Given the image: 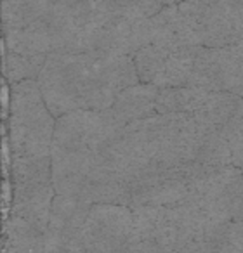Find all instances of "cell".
Instances as JSON below:
<instances>
[{"label":"cell","instance_id":"obj_5","mask_svg":"<svg viewBox=\"0 0 243 253\" xmlns=\"http://www.w3.org/2000/svg\"><path fill=\"white\" fill-rule=\"evenodd\" d=\"M14 200H12L11 215L23 218L32 227L46 234L49 227L50 208L56 198L52 184L46 186H30V187H14Z\"/></svg>","mask_w":243,"mask_h":253},{"label":"cell","instance_id":"obj_12","mask_svg":"<svg viewBox=\"0 0 243 253\" xmlns=\"http://www.w3.org/2000/svg\"><path fill=\"white\" fill-rule=\"evenodd\" d=\"M238 102L240 97L236 94H231V92H210L207 101L203 102L200 111L194 113V116L205 122L207 125L221 128L229 122Z\"/></svg>","mask_w":243,"mask_h":253},{"label":"cell","instance_id":"obj_9","mask_svg":"<svg viewBox=\"0 0 243 253\" xmlns=\"http://www.w3.org/2000/svg\"><path fill=\"white\" fill-rule=\"evenodd\" d=\"M50 0H5L2 4V21L5 32L23 30L46 16Z\"/></svg>","mask_w":243,"mask_h":253},{"label":"cell","instance_id":"obj_6","mask_svg":"<svg viewBox=\"0 0 243 253\" xmlns=\"http://www.w3.org/2000/svg\"><path fill=\"white\" fill-rule=\"evenodd\" d=\"M91 207L92 205L85 203L78 198L57 196L56 194L52 201V208H50L49 227L46 232L57 236L64 245L73 241L80 236Z\"/></svg>","mask_w":243,"mask_h":253},{"label":"cell","instance_id":"obj_7","mask_svg":"<svg viewBox=\"0 0 243 253\" xmlns=\"http://www.w3.org/2000/svg\"><path fill=\"white\" fill-rule=\"evenodd\" d=\"M156 95H158V87L141 82L120 92L111 109L116 118L127 125L156 115Z\"/></svg>","mask_w":243,"mask_h":253},{"label":"cell","instance_id":"obj_2","mask_svg":"<svg viewBox=\"0 0 243 253\" xmlns=\"http://www.w3.org/2000/svg\"><path fill=\"white\" fill-rule=\"evenodd\" d=\"M9 144L12 156H50L56 116L49 111L39 80H23L11 85Z\"/></svg>","mask_w":243,"mask_h":253},{"label":"cell","instance_id":"obj_10","mask_svg":"<svg viewBox=\"0 0 243 253\" xmlns=\"http://www.w3.org/2000/svg\"><path fill=\"white\" fill-rule=\"evenodd\" d=\"M196 54L198 47H184V49H177L170 52V56L167 57L165 64H163L162 73L156 78L155 87H184L191 77Z\"/></svg>","mask_w":243,"mask_h":253},{"label":"cell","instance_id":"obj_1","mask_svg":"<svg viewBox=\"0 0 243 253\" xmlns=\"http://www.w3.org/2000/svg\"><path fill=\"white\" fill-rule=\"evenodd\" d=\"M39 84L49 111L56 116L78 109L104 111L116 95L141 84L132 56L104 52L49 54Z\"/></svg>","mask_w":243,"mask_h":253},{"label":"cell","instance_id":"obj_3","mask_svg":"<svg viewBox=\"0 0 243 253\" xmlns=\"http://www.w3.org/2000/svg\"><path fill=\"white\" fill-rule=\"evenodd\" d=\"M125 128L113 109L70 111L56 120L52 146L77 151H91L101 155Z\"/></svg>","mask_w":243,"mask_h":253},{"label":"cell","instance_id":"obj_8","mask_svg":"<svg viewBox=\"0 0 243 253\" xmlns=\"http://www.w3.org/2000/svg\"><path fill=\"white\" fill-rule=\"evenodd\" d=\"M4 236V253H46L44 234L19 217H7Z\"/></svg>","mask_w":243,"mask_h":253},{"label":"cell","instance_id":"obj_13","mask_svg":"<svg viewBox=\"0 0 243 253\" xmlns=\"http://www.w3.org/2000/svg\"><path fill=\"white\" fill-rule=\"evenodd\" d=\"M196 162L205 167H214V169L233 165L228 139L224 137V134H222L219 126L212 128L207 134V137L203 139L200 151H198Z\"/></svg>","mask_w":243,"mask_h":253},{"label":"cell","instance_id":"obj_11","mask_svg":"<svg viewBox=\"0 0 243 253\" xmlns=\"http://www.w3.org/2000/svg\"><path fill=\"white\" fill-rule=\"evenodd\" d=\"M11 177L14 187L52 184L50 156H46V158H19V156H12Z\"/></svg>","mask_w":243,"mask_h":253},{"label":"cell","instance_id":"obj_14","mask_svg":"<svg viewBox=\"0 0 243 253\" xmlns=\"http://www.w3.org/2000/svg\"><path fill=\"white\" fill-rule=\"evenodd\" d=\"M47 56H19L5 52V77L11 85L23 80H39Z\"/></svg>","mask_w":243,"mask_h":253},{"label":"cell","instance_id":"obj_4","mask_svg":"<svg viewBox=\"0 0 243 253\" xmlns=\"http://www.w3.org/2000/svg\"><path fill=\"white\" fill-rule=\"evenodd\" d=\"M132 234V208L92 205L78 236L87 253H124Z\"/></svg>","mask_w":243,"mask_h":253}]
</instances>
